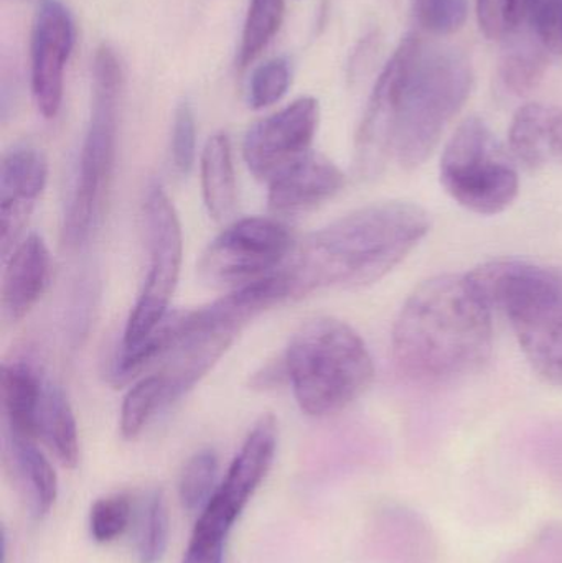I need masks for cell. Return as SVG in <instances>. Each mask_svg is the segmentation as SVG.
Here are the masks:
<instances>
[{
  "mask_svg": "<svg viewBox=\"0 0 562 563\" xmlns=\"http://www.w3.org/2000/svg\"><path fill=\"white\" fill-rule=\"evenodd\" d=\"M494 347L492 307L471 276L422 282L399 311L393 357L409 379L445 383L487 363Z\"/></svg>",
  "mask_w": 562,
  "mask_h": 563,
  "instance_id": "1",
  "label": "cell"
},
{
  "mask_svg": "<svg viewBox=\"0 0 562 563\" xmlns=\"http://www.w3.org/2000/svg\"><path fill=\"white\" fill-rule=\"evenodd\" d=\"M431 217L409 201L359 208L307 238L286 267L296 295L360 288L388 276L425 240Z\"/></svg>",
  "mask_w": 562,
  "mask_h": 563,
  "instance_id": "2",
  "label": "cell"
},
{
  "mask_svg": "<svg viewBox=\"0 0 562 563\" xmlns=\"http://www.w3.org/2000/svg\"><path fill=\"white\" fill-rule=\"evenodd\" d=\"M469 276L488 305L510 321L533 369L562 387V269L500 260Z\"/></svg>",
  "mask_w": 562,
  "mask_h": 563,
  "instance_id": "3",
  "label": "cell"
},
{
  "mask_svg": "<svg viewBox=\"0 0 562 563\" xmlns=\"http://www.w3.org/2000/svg\"><path fill=\"white\" fill-rule=\"evenodd\" d=\"M284 371L302 412L327 417L368 390L375 364L365 341L345 321L322 317L294 334Z\"/></svg>",
  "mask_w": 562,
  "mask_h": 563,
  "instance_id": "4",
  "label": "cell"
},
{
  "mask_svg": "<svg viewBox=\"0 0 562 563\" xmlns=\"http://www.w3.org/2000/svg\"><path fill=\"white\" fill-rule=\"evenodd\" d=\"M294 295L293 279L283 269L231 290L207 307L184 311L180 336L158 373L167 386V404L184 396L208 374L254 318Z\"/></svg>",
  "mask_w": 562,
  "mask_h": 563,
  "instance_id": "5",
  "label": "cell"
},
{
  "mask_svg": "<svg viewBox=\"0 0 562 563\" xmlns=\"http://www.w3.org/2000/svg\"><path fill=\"white\" fill-rule=\"evenodd\" d=\"M474 86V73L454 49L421 48L409 68L396 106L393 157L405 170L421 167L448 125L464 108Z\"/></svg>",
  "mask_w": 562,
  "mask_h": 563,
  "instance_id": "6",
  "label": "cell"
},
{
  "mask_svg": "<svg viewBox=\"0 0 562 563\" xmlns=\"http://www.w3.org/2000/svg\"><path fill=\"white\" fill-rule=\"evenodd\" d=\"M122 81L124 75L118 55L109 46H101L92 63L91 118L63 230L69 246H79L88 240L108 200L114 174Z\"/></svg>",
  "mask_w": 562,
  "mask_h": 563,
  "instance_id": "7",
  "label": "cell"
},
{
  "mask_svg": "<svg viewBox=\"0 0 562 563\" xmlns=\"http://www.w3.org/2000/svg\"><path fill=\"white\" fill-rule=\"evenodd\" d=\"M441 184L452 200L472 213L507 210L520 191V175L504 145L481 118L459 125L441 158Z\"/></svg>",
  "mask_w": 562,
  "mask_h": 563,
  "instance_id": "8",
  "label": "cell"
},
{
  "mask_svg": "<svg viewBox=\"0 0 562 563\" xmlns=\"http://www.w3.org/2000/svg\"><path fill=\"white\" fill-rule=\"evenodd\" d=\"M144 213L148 241V274L125 324L122 351L141 344L167 317L184 257L180 220L161 185L148 188Z\"/></svg>",
  "mask_w": 562,
  "mask_h": 563,
  "instance_id": "9",
  "label": "cell"
},
{
  "mask_svg": "<svg viewBox=\"0 0 562 563\" xmlns=\"http://www.w3.org/2000/svg\"><path fill=\"white\" fill-rule=\"evenodd\" d=\"M293 250V233L286 224L274 218H243L208 244L198 273L211 287L236 290L279 273Z\"/></svg>",
  "mask_w": 562,
  "mask_h": 563,
  "instance_id": "10",
  "label": "cell"
},
{
  "mask_svg": "<svg viewBox=\"0 0 562 563\" xmlns=\"http://www.w3.org/2000/svg\"><path fill=\"white\" fill-rule=\"evenodd\" d=\"M421 48V38L416 33L406 35L386 63L370 96L355 144L356 174L366 180L378 177L393 157L399 91Z\"/></svg>",
  "mask_w": 562,
  "mask_h": 563,
  "instance_id": "11",
  "label": "cell"
},
{
  "mask_svg": "<svg viewBox=\"0 0 562 563\" xmlns=\"http://www.w3.org/2000/svg\"><path fill=\"white\" fill-rule=\"evenodd\" d=\"M319 122V101L306 96L254 124L243 144L251 174L269 184L284 168L310 154Z\"/></svg>",
  "mask_w": 562,
  "mask_h": 563,
  "instance_id": "12",
  "label": "cell"
},
{
  "mask_svg": "<svg viewBox=\"0 0 562 563\" xmlns=\"http://www.w3.org/2000/svg\"><path fill=\"white\" fill-rule=\"evenodd\" d=\"M75 46V22L59 0H42L30 40V76L40 114L58 115L63 102L65 69Z\"/></svg>",
  "mask_w": 562,
  "mask_h": 563,
  "instance_id": "13",
  "label": "cell"
},
{
  "mask_svg": "<svg viewBox=\"0 0 562 563\" xmlns=\"http://www.w3.org/2000/svg\"><path fill=\"white\" fill-rule=\"evenodd\" d=\"M277 433L276 417L267 413L257 420L231 463L227 478L218 486L201 515L220 522L227 529H233L234 522L273 466Z\"/></svg>",
  "mask_w": 562,
  "mask_h": 563,
  "instance_id": "14",
  "label": "cell"
},
{
  "mask_svg": "<svg viewBox=\"0 0 562 563\" xmlns=\"http://www.w3.org/2000/svg\"><path fill=\"white\" fill-rule=\"evenodd\" d=\"M48 164L45 155L33 147H15L7 152L0 168V246L3 260L10 256L36 200L45 190Z\"/></svg>",
  "mask_w": 562,
  "mask_h": 563,
  "instance_id": "15",
  "label": "cell"
},
{
  "mask_svg": "<svg viewBox=\"0 0 562 563\" xmlns=\"http://www.w3.org/2000/svg\"><path fill=\"white\" fill-rule=\"evenodd\" d=\"M345 175L323 155L307 154L269 181L267 205L274 214H299L335 197Z\"/></svg>",
  "mask_w": 562,
  "mask_h": 563,
  "instance_id": "16",
  "label": "cell"
},
{
  "mask_svg": "<svg viewBox=\"0 0 562 563\" xmlns=\"http://www.w3.org/2000/svg\"><path fill=\"white\" fill-rule=\"evenodd\" d=\"M2 280V311L9 321H20L42 297L49 277V253L38 234L16 244L5 260Z\"/></svg>",
  "mask_w": 562,
  "mask_h": 563,
  "instance_id": "17",
  "label": "cell"
},
{
  "mask_svg": "<svg viewBox=\"0 0 562 563\" xmlns=\"http://www.w3.org/2000/svg\"><path fill=\"white\" fill-rule=\"evenodd\" d=\"M508 139L511 155L530 170L562 164V108L541 102L524 106L514 115Z\"/></svg>",
  "mask_w": 562,
  "mask_h": 563,
  "instance_id": "18",
  "label": "cell"
},
{
  "mask_svg": "<svg viewBox=\"0 0 562 563\" xmlns=\"http://www.w3.org/2000/svg\"><path fill=\"white\" fill-rule=\"evenodd\" d=\"M46 380L30 364H3L2 407L10 435L38 440L36 420Z\"/></svg>",
  "mask_w": 562,
  "mask_h": 563,
  "instance_id": "19",
  "label": "cell"
},
{
  "mask_svg": "<svg viewBox=\"0 0 562 563\" xmlns=\"http://www.w3.org/2000/svg\"><path fill=\"white\" fill-rule=\"evenodd\" d=\"M201 190L208 214L218 223L230 220L236 210V175L230 137L211 135L201 154Z\"/></svg>",
  "mask_w": 562,
  "mask_h": 563,
  "instance_id": "20",
  "label": "cell"
},
{
  "mask_svg": "<svg viewBox=\"0 0 562 563\" xmlns=\"http://www.w3.org/2000/svg\"><path fill=\"white\" fill-rule=\"evenodd\" d=\"M36 435L55 453L66 468H75L79 460L78 427L65 393L46 380L40 404Z\"/></svg>",
  "mask_w": 562,
  "mask_h": 563,
  "instance_id": "21",
  "label": "cell"
},
{
  "mask_svg": "<svg viewBox=\"0 0 562 563\" xmlns=\"http://www.w3.org/2000/svg\"><path fill=\"white\" fill-rule=\"evenodd\" d=\"M9 450L16 476L25 486L26 495H29L33 515L36 518H43L48 515L49 509L55 505L56 496H58V479H56L55 470L49 465L45 455L40 452L35 440L9 433Z\"/></svg>",
  "mask_w": 562,
  "mask_h": 563,
  "instance_id": "22",
  "label": "cell"
},
{
  "mask_svg": "<svg viewBox=\"0 0 562 563\" xmlns=\"http://www.w3.org/2000/svg\"><path fill=\"white\" fill-rule=\"evenodd\" d=\"M286 2L284 0H251L241 35L238 66L246 68L274 38L283 25Z\"/></svg>",
  "mask_w": 562,
  "mask_h": 563,
  "instance_id": "23",
  "label": "cell"
},
{
  "mask_svg": "<svg viewBox=\"0 0 562 563\" xmlns=\"http://www.w3.org/2000/svg\"><path fill=\"white\" fill-rule=\"evenodd\" d=\"M162 404H167V386H165L164 377L157 373L139 380L125 394L124 402H122V437L134 440Z\"/></svg>",
  "mask_w": 562,
  "mask_h": 563,
  "instance_id": "24",
  "label": "cell"
},
{
  "mask_svg": "<svg viewBox=\"0 0 562 563\" xmlns=\"http://www.w3.org/2000/svg\"><path fill=\"white\" fill-rule=\"evenodd\" d=\"M548 69V56L535 46H517L500 62V79L508 91L527 96L540 86Z\"/></svg>",
  "mask_w": 562,
  "mask_h": 563,
  "instance_id": "25",
  "label": "cell"
},
{
  "mask_svg": "<svg viewBox=\"0 0 562 563\" xmlns=\"http://www.w3.org/2000/svg\"><path fill=\"white\" fill-rule=\"evenodd\" d=\"M217 475L218 456L213 450H201L188 460L178 483V496L188 512L200 511L208 505Z\"/></svg>",
  "mask_w": 562,
  "mask_h": 563,
  "instance_id": "26",
  "label": "cell"
},
{
  "mask_svg": "<svg viewBox=\"0 0 562 563\" xmlns=\"http://www.w3.org/2000/svg\"><path fill=\"white\" fill-rule=\"evenodd\" d=\"M168 512L164 493L154 492L145 509L144 525L139 538V563H161L167 551Z\"/></svg>",
  "mask_w": 562,
  "mask_h": 563,
  "instance_id": "27",
  "label": "cell"
},
{
  "mask_svg": "<svg viewBox=\"0 0 562 563\" xmlns=\"http://www.w3.org/2000/svg\"><path fill=\"white\" fill-rule=\"evenodd\" d=\"M416 22L431 35L458 33L467 22V0H415Z\"/></svg>",
  "mask_w": 562,
  "mask_h": 563,
  "instance_id": "28",
  "label": "cell"
},
{
  "mask_svg": "<svg viewBox=\"0 0 562 563\" xmlns=\"http://www.w3.org/2000/svg\"><path fill=\"white\" fill-rule=\"evenodd\" d=\"M289 86V63L284 58L269 59L251 76L247 102L253 109L269 108L286 96Z\"/></svg>",
  "mask_w": 562,
  "mask_h": 563,
  "instance_id": "29",
  "label": "cell"
},
{
  "mask_svg": "<svg viewBox=\"0 0 562 563\" xmlns=\"http://www.w3.org/2000/svg\"><path fill=\"white\" fill-rule=\"evenodd\" d=\"M131 521V501L125 495L106 496L91 508L89 528L96 542L115 541L124 534Z\"/></svg>",
  "mask_w": 562,
  "mask_h": 563,
  "instance_id": "30",
  "label": "cell"
},
{
  "mask_svg": "<svg viewBox=\"0 0 562 563\" xmlns=\"http://www.w3.org/2000/svg\"><path fill=\"white\" fill-rule=\"evenodd\" d=\"M197 154V125L195 115L188 102H181L174 115L172 125V158L175 168L187 175L195 164Z\"/></svg>",
  "mask_w": 562,
  "mask_h": 563,
  "instance_id": "31",
  "label": "cell"
},
{
  "mask_svg": "<svg viewBox=\"0 0 562 563\" xmlns=\"http://www.w3.org/2000/svg\"><path fill=\"white\" fill-rule=\"evenodd\" d=\"M228 536L227 529L198 518L181 563H223Z\"/></svg>",
  "mask_w": 562,
  "mask_h": 563,
  "instance_id": "32",
  "label": "cell"
},
{
  "mask_svg": "<svg viewBox=\"0 0 562 563\" xmlns=\"http://www.w3.org/2000/svg\"><path fill=\"white\" fill-rule=\"evenodd\" d=\"M531 22L543 48L562 55V0H538Z\"/></svg>",
  "mask_w": 562,
  "mask_h": 563,
  "instance_id": "33",
  "label": "cell"
},
{
  "mask_svg": "<svg viewBox=\"0 0 562 563\" xmlns=\"http://www.w3.org/2000/svg\"><path fill=\"white\" fill-rule=\"evenodd\" d=\"M477 20L482 33L488 40H502L510 35L508 0H477Z\"/></svg>",
  "mask_w": 562,
  "mask_h": 563,
  "instance_id": "34",
  "label": "cell"
},
{
  "mask_svg": "<svg viewBox=\"0 0 562 563\" xmlns=\"http://www.w3.org/2000/svg\"><path fill=\"white\" fill-rule=\"evenodd\" d=\"M538 0H508V22L511 32L520 29L528 19H531Z\"/></svg>",
  "mask_w": 562,
  "mask_h": 563,
  "instance_id": "35",
  "label": "cell"
}]
</instances>
